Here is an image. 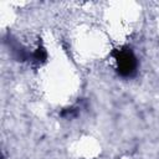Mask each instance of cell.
<instances>
[{"label": "cell", "mask_w": 159, "mask_h": 159, "mask_svg": "<svg viewBox=\"0 0 159 159\" xmlns=\"http://www.w3.org/2000/svg\"><path fill=\"white\" fill-rule=\"evenodd\" d=\"M116 62L118 72L124 77H130L137 71V58L128 48L118 50L116 55Z\"/></svg>", "instance_id": "obj_1"}]
</instances>
